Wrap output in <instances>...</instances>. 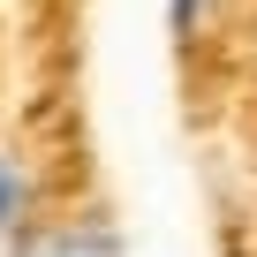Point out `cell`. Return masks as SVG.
Returning a JSON list of instances; mask_svg holds the SVG:
<instances>
[{
  "mask_svg": "<svg viewBox=\"0 0 257 257\" xmlns=\"http://www.w3.org/2000/svg\"><path fill=\"white\" fill-rule=\"evenodd\" d=\"M16 257H128L121 249V227L106 212H76V219H53V227H31L16 242Z\"/></svg>",
  "mask_w": 257,
  "mask_h": 257,
  "instance_id": "6da1fadb",
  "label": "cell"
},
{
  "mask_svg": "<svg viewBox=\"0 0 257 257\" xmlns=\"http://www.w3.org/2000/svg\"><path fill=\"white\" fill-rule=\"evenodd\" d=\"M204 16H212V0H167V31H174L182 46L204 31Z\"/></svg>",
  "mask_w": 257,
  "mask_h": 257,
  "instance_id": "3957f363",
  "label": "cell"
},
{
  "mask_svg": "<svg viewBox=\"0 0 257 257\" xmlns=\"http://www.w3.org/2000/svg\"><path fill=\"white\" fill-rule=\"evenodd\" d=\"M31 212H38V174L16 152H0V242H8V249L31 234Z\"/></svg>",
  "mask_w": 257,
  "mask_h": 257,
  "instance_id": "7a4b0ae2",
  "label": "cell"
}]
</instances>
